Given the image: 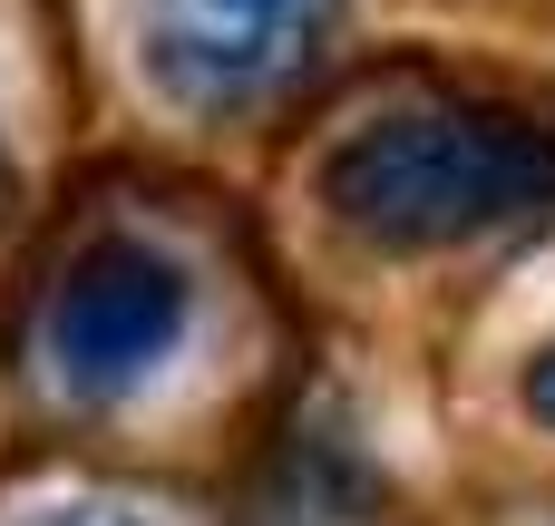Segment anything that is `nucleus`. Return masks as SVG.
Segmentation results:
<instances>
[{"instance_id":"obj_7","label":"nucleus","mask_w":555,"mask_h":526,"mask_svg":"<svg viewBox=\"0 0 555 526\" xmlns=\"http://www.w3.org/2000/svg\"><path fill=\"white\" fill-rule=\"evenodd\" d=\"M0 205H10V146H0Z\"/></svg>"},{"instance_id":"obj_6","label":"nucleus","mask_w":555,"mask_h":526,"mask_svg":"<svg viewBox=\"0 0 555 526\" xmlns=\"http://www.w3.org/2000/svg\"><path fill=\"white\" fill-rule=\"evenodd\" d=\"M39 526H137V517H117V508H59V517H39Z\"/></svg>"},{"instance_id":"obj_3","label":"nucleus","mask_w":555,"mask_h":526,"mask_svg":"<svg viewBox=\"0 0 555 526\" xmlns=\"http://www.w3.org/2000/svg\"><path fill=\"white\" fill-rule=\"evenodd\" d=\"M341 29V0H137V59L185 117H254L293 98Z\"/></svg>"},{"instance_id":"obj_2","label":"nucleus","mask_w":555,"mask_h":526,"mask_svg":"<svg viewBox=\"0 0 555 526\" xmlns=\"http://www.w3.org/2000/svg\"><path fill=\"white\" fill-rule=\"evenodd\" d=\"M195 332V273L146 244V234H88L49 293V322H39V361L68 400H127L146 390Z\"/></svg>"},{"instance_id":"obj_1","label":"nucleus","mask_w":555,"mask_h":526,"mask_svg":"<svg viewBox=\"0 0 555 526\" xmlns=\"http://www.w3.org/2000/svg\"><path fill=\"white\" fill-rule=\"evenodd\" d=\"M312 195L361 254H459L527 215H555V127L488 98L371 107L322 146Z\"/></svg>"},{"instance_id":"obj_4","label":"nucleus","mask_w":555,"mask_h":526,"mask_svg":"<svg viewBox=\"0 0 555 526\" xmlns=\"http://www.w3.org/2000/svg\"><path fill=\"white\" fill-rule=\"evenodd\" d=\"M380 508H390V488L332 410L293 420L254 478V526H380Z\"/></svg>"},{"instance_id":"obj_5","label":"nucleus","mask_w":555,"mask_h":526,"mask_svg":"<svg viewBox=\"0 0 555 526\" xmlns=\"http://www.w3.org/2000/svg\"><path fill=\"white\" fill-rule=\"evenodd\" d=\"M517 400H527V410H537V420L555 429V342L537 351V361H527V381H517Z\"/></svg>"}]
</instances>
